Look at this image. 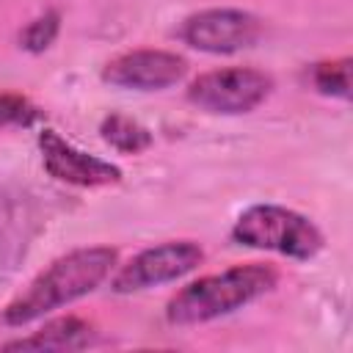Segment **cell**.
Listing matches in <instances>:
<instances>
[{
	"mask_svg": "<svg viewBox=\"0 0 353 353\" xmlns=\"http://www.w3.org/2000/svg\"><path fill=\"white\" fill-rule=\"evenodd\" d=\"M119 254L110 245H91L69 251L41 270L6 309L3 320L8 325H25L44 317L52 309H61L88 292H94L113 270Z\"/></svg>",
	"mask_w": 353,
	"mask_h": 353,
	"instance_id": "1",
	"label": "cell"
},
{
	"mask_svg": "<svg viewBox=\"0 0 353 353\" xmlns=\"http://www.w3.org/2000/svg\"><path fill=\"white\" fill-rule=\"evenodd\" d=\"M279 281V273L270 265H234L223 273L204 276L182 287L165 306V320L171 325H199L215 317L232 314L245 303L270 292Z\"/></svg>",
	"mask_w": 353,
	"mask_h": 353,
	"instance_id": "2",
	"label": "cell"
},
{
	"mask_svg": "<svg viewBox=\"0 0 353 353\" xmlns=\"http://www.w3.org/2000/svg\"><path fill=\"white\" fill-rule=\"evenodd\" d=\"M232 237L240 245L276 251V254H284L292 259H312L323 248L320 229L301 212L279 207V204L248 207L237 218Z\"/></svg>",
	"mask_w": 353,
	"mask_h": 353,
	"instance_id": "3",
	"label": "cell"
},
{
	"mask_svg": "<svg viewBox=\"0 0 353 353\" xmlns=\"http://www.w3.org/2000/svg\"><path fill=\"white\" fill-rule=\"evenodd\" d=\"M270 88H273L270 74L251 66H229L199 74L188 88V102H193L207 113L237 116L262 105Z\"/></svg>",
	"mask_w": 353,
	"mask_h": 353,
	"instance_id": "4",
	"label": "cell"
},
{
	"mask_svg": "<svg viewBox=\"0 0 353 353\" xmlns=\"http://www.w3.org/2000/svg\"><path fill=\"white\" fill-rule=\"evenodd\" d=\"M259 19L240 8H204L199 14H190L179 30L185 44L212 55L245 50L259 39Z\"/></svg>",
	"mask_w": 353,
	"mask_h": 353,
	"instance_id": "5",
	"label": "cell"
},
{
	"mask_svg": "<svg viewBox=\"0 0 353 353\" xmlns=\"http://www.w3.org/2000/svg\"><path fill=\"white\" fill-rule=\"evenodd\" d=\"M201 259H204V251L193 240H174V243L146 248L116 273L113 290L116 292H138L146 287L176 281L185 273L196 270Z\"/></svg>",
	"mask_w": 353,
	"mask_h": 353,
	"instance_id": "6",
	"label": "cell"
},
{
	"mask_svg": "<svg viewBox=\"0 0 353 353\" xmlns=\"http://www.w3.org/2000/svg\"><path fill=\"white\" fill-rule=\"evenodd\" d=\"M188 72V61L165 50H132L124 52L102 69V80L119 88L135 91H160L179 83Z\"/></svg>",
	"mask_w": 353,
	"mask_h": 353,
	"instance_id": "7",
	"label": "cell"
},
{
	"mask_svg": "<svg viewBox=\"0 0 353 353\" xmlns=\"http://www.w3.org/2000/svg\"><path fill=\"white\" fill-rule=\"evenodd\" d=\"M39 149H41V163L47 174L61 182L80 185V188H102V185H116L121 179L119 165L74 149L55 130L39 132Z\"/></svg>",
	"mask_w": 353,
	"mask_h": 353,
	"instance_id": "8",
	"label": "cell"
},
{
	"mask_svg": "<svg viewBox=\"0 0 353 353\" xmlns=\"http://www.w3.org/2000/svg\"><path fill=\"white\" fill-rule=\"evenodd\" d=\"M91 342V325L80 317H58L33 336L8 342L6 350H74Z\"/></svg>",
	"mask_w": 353,
	"mask_h": 353,
	"instance_id": "9",
	"label": "cell"
},
{
	"mask_svg": "<svg viewBox=\"0 0 353 353\" xmlns=\"http://www.w3.org/2000/svg\"><path fill=\"white\" fill-rule=\"evenodd\" d=\"M99 132H102V141L110 143L121 154H138V152L152 146V132L124 113L105 116L99 124Z\"/></svg>",
	"mask_w": 353,
	"mask_h": 353,
	"instance_id": "10",
	"label": "cell"
},
{
	"mask_svg": "<svg viewBox=\"0 0 353 353\" xmlns=\"http://www.w3.org/2000/svg\"><path fill=\"white\" fill-rule=\"evenodd\" d=\"M309 80L314 85V91L325 94V97H350V58H339V61H323L314 63L309 69Z\"/></svg>",
	"mask_w": 353,
	"mask_h": 353,
	"instance_id": "11",
	"label": "cell"
},
{
	"mask_svg": "<svg viewBox=\"0 0 353 353\" xmlns=\"http://www.w3.org/2000/svg\"><path fill=\"white\" fill-rule=\"evenodd\" d=\"M58 28H61V17H58L55 11H50V14H44V17L33 19V22L22 30L19 41H22V47H25L28 52H44V50L55 41Z\"/></svg>",
	"mask_w": 353,
	"mask_h": 353,
	"instance_id": "12",
	"label": "cell"
},
{
	"mask_svg": "<svg viewBox=\"0 0 353 353\" xmlns=\"http://www.w3.org/2000/svg\"><path fill=\"white\" fill-rule=\"evenodd\" d=\"M39 119V110L33 102L17 94H3L0 97V130L6 127H28Z\"/></svg>",
	"mask_w": 353,
	"mask_h": 353,
	"instance_id": "13",
	"label": "cell"
}]
</instances>
